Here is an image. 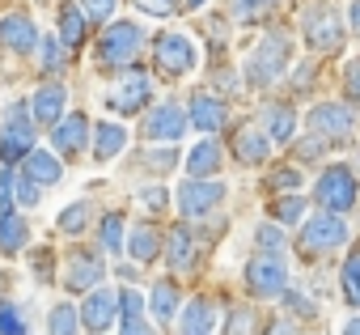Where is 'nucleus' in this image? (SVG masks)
Listing matches in <instances>:
<instances>
[{"instance_id": "15", "label": "nucleus", "mask_w": 360, "mask_h": 335, "mask_svg": "<svg viewBox=\"0 0 360 335\" xmlns=\"http://www.w3.org/2000/svg\"><path fill=\"white\" fill-rule=\"evenodd\" d=\"M51 144H56L60 153H81V148L89 144V115H81V110L64 115V119L51 127Z\"/></svg>"}, {"instance_id": "18", "label": "nucleus", "mask_w": 360, "mask_h": 335, "mask_svg": "<svg viewBox=\"0 0 360 335\" xmlns=\"http://www.w3.org/2000/svg\"><path fill=\"white\" fill-rule=\"evenodd\" d=\"M64 106H68V89H64L60 81H47V85L34 94V102H30L34 119H39V123H47V127H56V123L64 119Z\"/></svg>"}, {"instance_id": "2", "label": "nucleus", "mask_w": 360, "mask_h": 335, "mask_svg": "<svg viewBox=\"0 0 360 335\" xmlns=\"http://www.w3.org/2000/svg\"><path fill=\"white\" fill-rule=\"evenodd\" d=\"M288 60H292V43H288V34H267L255 51H250V60H246V81L255 85V89H271L280 77H284V68H288Z\"/></svg>"}, {"instance_id": "6", "label": "nucleus", "mask_w": 360, "mask_h": 335, "mask_svg": "<svg viewBox=\"0 0 360 335\" xmlns=\"http://www.w3.org/2000/svg\"><path fill=\"white\" fill-rule=\"evenodd\" d=\"M246 289L263 301H276L288 293V267H284V255H267L259 251L250 263H246Z\"/></svg>"}, {"instance_id": "3", "label": "nucleus", "mask_w": 360, "mask_h": 335, "mask_svg": "<svg viewBox=\"0 0 360 335\" xmlns=\"http://www.w3.org/2000/svg\"><path fill=\"white\" fill-rule=\"evenodd\" d=\"M347 221H343V213H314L305 225H301V255H314V259H322V255H335L339 246H347Z\"/></svg>"}, {"instance_id": "28", "label": "nucleus", "mask_w": 360, "mask_h": 335, "mask_svg": "<svg viewBox=\"0 0 360 335\" xmlns=\"http://www.w3.org/2000/svg\"><path fill=\"white\" fill-rule=\"evenodd\" d=\"M34 110L26 106V102H18V106H9V115H5V136H13V140H22V144H30L34 148Z\"/></svg>"}, {"instance_id": "41", "label": "nucleus", "mask_w": 360, "mask_h": 335, "mask_svg": "<svg viewBox=\"0 0 360 335\" xmlns=\"http://www.w3.org/2000/svg\"><path fill=\"white\" fill-rule=\"evenodd\" d=\"M26 153H30V144H22V140H13V136H0V161H5V165L26 161Z\"/></svg>"}, {"instance_id": "45", "label": "nucleus", "mask_w": 360, "mask_h": 335, "mask_svg": "<svg viewBox=\"0 0 360 335\" xmlns=\"http://www.w3.org/2000/svg\"><path fill=\"white\" fill-rule=\"evenodd\" d=\"M119 310H123V318H136V314L144 310V297H140L136 289H123V293H119Z\"/></svg>"}, {"instance_id": "12", "label": "nucleus", "mask_w": 360, "mask_h": 335, "mask_svg": "<svg viewBox=\"0 0 360 335\" xmlns=\"http://www.w3.org/2000/svg\"><path fill=\"white\" fill-rule=\"evenodd\" d=\"M191 127H200L204 136H217L225 123H229V106L217 98V94H208V89H200L195 98H191Z\"/></svg>"}, {"instance_id": "4", "label": "nucleus", "mask_w": 360, "mask_h": 335, "mask_svg": "<svg viewBox=\"0 0 360 335\" xmlns=\"http://www.w3.org/2000/svg\"><path fill=\"white\" fill-rule=\"evenodd\" d=\"M301 30H305V43H309V51H318V56H330V51H339L343 47V18H339V9H330V5H309L305 9V18H301Z\"/></svg>"}, {"instance_id": "25", "label": "nucleus", "mask_w": 360, "mask_h": 335, "mask_svg": "<svg viewBox=\"0 0 360 335\" xmlns=\"http://www.w3.org/2000/svg\"><path fill=\"white\" fill-rule=\"evenodd\" d=\"M127 255H131L136 263H153V259L161 255V234H157V225H136L131 238H127Z\"/></svg>"}, {"instance_id": "52", "label": "nucleus", "mask_w": 360, "mask_h": 335, "mask_svg": "<svg viewBox=\"0 0 360 335\" xmlns=\"http://www.w3.org/2000/svg\"><path fill=\"white\" fill-rule=\"evenodd\" d=\"M347 18H352V30H356V39H360V0L352 5V13H347Z\"/></svg>"}, {"instance_id": "20", "label": "nucleus", "mask_w": 360, "mask_h": 335, "mask_svg": "<svg viewBox=\"0 0 360 335\" xmlns=\"http://www.w3.org/2000/svg\"><path fill=\"white\" fill-rule=\"evenodd\" d=\"M259 123H263V132L271 136V144H288L292 132H297V110H292L288 102H271V106H263Z\"/></svg>"}, {"instance_id": "51", "label": "nucleus", "mask_w": 360, "mask_h": 335, "mask_svg": "<svg viewBox=\"0 0 360 335\" xmlns=\"http://www.w3.org/2000/svg\"><path fill=\"white\" fill-rule=\"evenodd\" d=\"M297 89H305V85H314V64H301L297 68V81H292Z\"/></svg>"}, {"instance_id": "10", "label": "nucleus", "mask_w": 360, "mask_h": 335, "mask_svg": "<svg viewBox=\"0 0 360 335\" xmlns=\"http://www.w3.org/2000/svg\"><path fill=\"white\" fill-rule=\"evenodd\" d=\"M148 94H153L148 72L127 68V72L115 81V89L106 94V102H110V110H119V115H136V110H144V106H148Z\"/></svg>"}, {"instance_id": "54", "label": "nucleus", "mask_w": 360, "mask_h": 335, "mask_svg": "<svg viewBox=\"0 0 360 335\" xmlns=\"http://www.w3.org/2000/svg\"><path fill=\"white\" fill-rule=\"evenodd\" d=\"M267 335H292V331H288V322H276V327H271Z\"/></svg>"}, {"instance_id": "43", "label": "nucleus", "mask_w": 360, "mask_h": 335, "mask_svg": "<svg viewBox=\"0 0 360 335\" xmlns=\"http://www.w3.org/2000/svg\"><path fill=\"white\" fill-rule=\"evenodd\" d=\"M343 94L352 102H360V60H347L343 64Z\"/></svg>"}, {"instance_id": "36", "label": "nucleus", "mask_w": 360, "mask_h": 335, "mask_svg": "<svg viewBox=\"0 0 360 335\" xmlns=\"http://www.w3.org/2000/svg\"><path fill=\"white\" fill-rule=\"evenodd\" d=\"M292 153H297V161H322V157H326V140L309 132V136H301V140L292 144Z\"/></svg>"}, {"instance_id": "49", "label": "nucleus", "mask_w": 360, "mask_h": 335, "mask_svg": "<svg viewBox=\"0 0 360 335\" xmlns=\"http://www.w3.org/2000/svg\"><path fill=\"white\" fill-rule=\"evenodd\" d=\"M140 204L144 208H165V187H144L140 191Z\"/></svg>"}, {"instance_id": "26", "label": "nucleus", "mask_w": 360, "mask_h": 335, "mask_svg": "<svg viewBox=\"0 0 360 335\" xmlns=\"http://www.w3.org/2000/svg\"><path fill=\"white\" fill-rule=\"evenodd\" d=\"M26 238H30L26 217H18V213H0V255H18V251L26 246Z\"/></svg>"}, {"instance_id": "14", "label": "nucleus", "mask_w": 360, "mask_h": 335, "mask_svg": "<svg viewBox=\"0 0 360 335\" xmlns=\"http://www.w3.org/2000/svg\"><path fill=\"white\" fill-rule=\"evenodd\" d=\"M115 310H119V297H115V293L89 289V293H85V305H81V322H85L94 335H102V331L115 322Z\"/></svg>"}, {"instance_id": "47", "label": "nucleus", "mask_w": 360, "mask_h": 335, "mask_svg": "<svg viewBox=\"0 0 360 335\" xmlns=\"http://www.w3.org/2000/svg\"><path fill=\"white\" fill-rule=\"evenodd\" d=\"M136 5H140L148 18H169V13H174V0H136Z\"/></svg>"}, {"instance_id": "53", "label": "nucleus", "mask_w": 360, "mask_h": 335, "mask_svg": "<svg viewBox=\"0 0 360 335\" xmlns=\"http://www.w3.org/2000/svg\"><path fill=\"white\" fill-rule=\"evenodd\" d=\"M343 335H360V314H356V318H347V322H343Z\"/></svg>"}, {"instance_id": "22", "label": "nucleus", "mask_w": 360, "mask_h": 335, "mask_svg": "<svg viewBox=\"0 0 360 335\" xmlns=\"http://www.w3.org/2000/svg\"><path fill=\"white\" fill-rule=\"evenodd\" d=\"M221 161H225L221 144H217L212 136H204V140L191 148V157H187V175H191V179H212V175L221 170Z\"/></svg>"}, {"instance_id": "31", "label": "nucleus", "mask_w": 360, "mask_h": 335, "mask_svg": "<svg viewBox=\"0 0 360 335\" xmlns=\"http://www.w3.org/2000/svg\"><path fill=\"white\" fill-rule=\"evenodd\" d=\"M305 196H280L276 204H271V217L280 221V225H301V217H305Z\"/></svg>"}, {"instance_id": "11", "label": "nucleus", "mask_w": 360, "mask_h": 335, "mask_svg": "<svg viewBox=\"0 0 360 335\" xmlns=\"http://www.w3.org/2000/svg\"><path fill=\"white\" fill-rule=\"evenodd\" d=\"M187 123H191V115L178 102H161V106H153L144 115V136L148 140H183Z\"/></svg>"}, {"instance_id": "35", "label": "nucleus", "mask_w": 360, "mask_h": 335, "mask_svg": "<svg viewBox=\"0 0 360 335\" xmlns=\"http://www.w3.org/2000/svg\"><path fill=\"white\" fill-rule=\"evenodd\" d=\"M81 9H85L89 26H106L115 18V9H119V0H81Z\"/></svg>"}, {"instance_id": "8", "label": "nucleus", "mask_w": 360, "mask_h": 335, "mask_svg": "<svg viewBox=\"0 0 360 335\" xmlns=\"http://www.w3.org/2000/svg\"><path fill=\"white\" fill-rule=\"evenodd\" d=\"M174 200H178V213H183L187 221H200V217L217 213V204L225 200V183H217V179H187Z\"/></svg>"}, {"instance_id": "38", "label": "nucleus", "mask_w": 360, "mask_h": 335, "mask_svg": "<svg viewBox=\"0 0 360 335\" xmlns=\"http://www.w3.org/2000/svg\"><path fill=\"white\" fill-rule=\"evenodd\" d=\"M0 335H26V318L9 301H0Z\"/></svg>"}, {"instance_id": "19", "label": "nucleus", "mask_w": 360, "mask_h": 335, "mask_svg": "<svg viewBox=\"0 0 360 335\" xmlns=\"http://www.w3.org/2000/svg\"><path fill=\"white\" fill-rule=\"evenodd\" d=\"M22 175L34 179V183H43V187H56V183L64 179V161H60L51 148H30V153H26V165H22Z\"/></svg>"}, {"instance_id": "27", "label": "nucleus", "mask_w": 360, "mask_h": 335, "mask_svg": "<svg viewBox=\"0 0 360 335\" xmlns=\"http://www.w3.org/2000/svg\"><path fill=\"white\" fill-rule=\"evenodd\" d=\"M148 310L157 314V322H174L178 318V284L174 280H157L148 293Z\"/></svg>"}, {"instance_id": "42", "label": "nucleus", "mask_w": 360, "mask_h": 335, "mask_svg": "<svg viewBox=\"0 0 360 335\" xmlns=\"http://www.w3.org/2000/svg\"><path fill=\"white\" fill-rule=\"evenodd\" d=\"M39 196H43V183H34V179L22 175V179H18V204H22V208H34Z\"/></svg>"}, {"instance_id": "48", "label": "nucleus", "mask_w": 360, "mask_h": 335, "mask_svg": "<svg viewBox=\"0 0 360 335\" xmlns=\"http://www.w3.org/2000/svg\"><path fill=\"white\" fill-rule=\"evenodd\" d=\"M119 335H157V331H153V327H148V322H144V318L136 314V318H123V327H119Z\"/></svg>"}, {"instance_id": "39", "label": "nucleus", "mask_w": 360, "mask_h": 335, "mask_svg": "<svg viewBox=\"0 0 360 335\" xmlns=\"http://www.w3.org/2000/svg\"><path fill=\"white\" fill-rule=\"evenodd\" d=\"M271 5H276V0H233V18L238 22H259Z\"/></svg>"}, {"instance_id": "17", "label": "nucleus", "mask_w": 360, "mask_h": 335, "mask_svg": "<svg viewBox=\"0 0 360 335\" xmlns=\"http://www.w3.org/2000/svg\"><path fill=\"white\" fill-rule=\"evenodd\" d=\"M98 280H102V259L89 255V251H77V255L68 259L64 284H68L72 293H89V289H98Z\"/></svg>"}, {"instance_id": "44", "label": "nucleus", "mask_w": 360, "mask_h": 335, "mask_svg": "<svg viewBox=\"0 0 360 335\" xmlns=\"http://www.w3.org/2000/svg\"><path fill=\"white\" fill-rule=\"evenodd\" d=\"M13 170H5L0 175V213H13V200H18V187H13Z\"/></svg>"}, {"instance_id": "55", "label": "nucleus", "mask_w": 360, "mask_h": 335, "mask_svg": "<svg viewBox=\"0 0 360 335\" xmlns=\"http://www.w3.org/2000/svg\"><path fill=\"white\" fill-rule=\"evenodd\" d=\"M200 5H204V0H187V9H200Z\"/></svg>"}, {"instance_id": "32", "label": "nucleus", "mask_w": 360, "mask_h": 335, "mask_svg": "<svg viewBox=\"0 0 360 335\" xmlns=\"http://www.w3.org/2000/svg\"><path fill=\"white\" fill-rule=\"evenodd\" d=\"M77 322H81V310H72L68 301H60L47 318V331L51 335H77Z\"/></svg>"}, {"instance_id": "23", "label": "nucleus", "mask_w": 360, "mask_h": 335, "mask_svg": "<svg viewBox=\"0 0 360 335\" xmlns=\"http://www.w3.org/2000/svg\"><path fill=\"white\" fill-rule=\"evenodd\" d=\"M165 259H169V267H174V272L195 267V238H191V229H187V225L169 229V238H165Z\"/></svg>"}, {"instance_id": "50", "label": "nucleus", "mask_w": 360, "mask_h": 335, "mask_svg": "<svg viewBox=\"0 0 360 335\" xmlns=\"http://www.w3.org/2000/svg\"><path fill=\"white\" fill-rule=\"evenodd\" d=\"M229 331H233V335H246V331H250V314H246V310H233Z\"/></svg>"}, {"instance_id": "46", "label": "nucleus", "mask_w": 360, "mask_h": 335, "mask_svg": "<svg viewBox=\"0 0 360 335\" xmlns=\"http://www.w3.org/2000/svg\"><path fill=\"white\" fill-rule=\"evenodd\" d=\"M271 187H276V191H297V187H301V175L292 170V165H288V170H276V175H271Z\"/></svg>"}, {"instance_id": "40", "label": "nucleus", "mask_w": 360, "mask_h": 335, "mask_svg": "<svg viewBox=\"0 0 360 335\" xmlns=\"http://www.w3.org/2000/svg\"><path fill=\"white\" fill-rule=\"evenodd\" d=\"M64 51H68L64 39H43V68H47V72L64 68Z\"/></svg>"}, {"instance_id": "33", "label": "nucleus", "mask_w": 360, "mask_h": 335, "mask_svg": "<svg viewBox=\"0 0 360 335\" xmlns=\"http://www.w3.org/2000/svg\"><path fill=\"white\" fill-rule=\"evenodd\" d=\"M255 246L259 251H267V255H284V229H280V221H267V225H259L255 229Z\"/></svg>"}, {"instance_id": "5", "label": "nucleus", "mask_w": 360, "mask_h": 335, "mask_svg": "<svg viewBox=\"0 0 360 335\" xmlns=\"http://www.w3.org/2000/svg\"><path fill=\"white\" fill-rule=\"evenodd\" d=\"M153 64H157V72H161L165 81H178V77L195 72L200 51H195V43H191L187 34H161V39L153 43Z\"/></svg>"}, {"instance_id": "34", "label": "nucleus", "mask_w": 360, "mask_h": 335, "mask_svg": "<svg viewBox=\"0 0 360 335\" xmlns=\"http://www.w3.org/2000/svg\"><path fill=\"white\" fill-rule=\"evenodd\" d=\"M102 251H110V255L123 251V213H106L102 217Z\"/></svg>"}, {"instance_id": "13", "label": "nucleus", "mask_w": 360, "mask_h": 335, "mask_svg": "<svg viewBox=\"0 0 360 335\" xmlns=\"http://www.w3.org/2000/svg\"><path fill=\"white\" fill-rule=\"evenodd\" d=\"M233 157H238L242 165H263V161L271 157V136L263 132V123L238 127V136H233Z\"/></svg>"}, {"instance_id": "9", "label": "nucleus", "mask_w": 360, "mask_h": 335, "mask_svg": "<svg viewBox=\"0 0 360 335\" xmlns=\"http://www.w3.org/2000/svg\"><path fill=\"white\" fill-rule=\"evenodd\" d=\"M309 132L322 140H347L356 132V110L347 102H318L309 106Z\"/></svg>"}, {"instance_id": "30", "label": "nucleus", "mask_w": 360, "mask_h": 335, "mask_svg": "<svg viewBox=\"0 0 360 335\" xmlns=\"http://www.w3.org/2000/svg\"><path fill=\"white\" fill-rule=\"evenodd\" d=\"M85 26H89V18H85L81 5H64V9H60V39H64L72 51L85 43Z\"/></svg>"}, {"instance_id": "21", "label": "nucleus", "mask_w": 360, "mask_h": 335, "mask_svg": "<svg viewBox=\"0 0 360 335\" xmlns=\"http://www.w3.org/2000/svg\"><path fill=\"white\" fill-rule=\"evenodd\" d=\"M212 331H217V305L208 297H195L178 314V335H212Z\"/></svg>"}, {"instance_id": "7", "label": "nucleus", "mask_w": 360, "mask_h": 335, "mask_svg": "<svg viewBox=\"0 0 360 335\" xmlns=\"http://www.w3.org/2000/svg\"><path fill=\"white\" fill-rule=\"evenodd\" d=\"M140 43H144V30L136 22H110L102 43H98V60L106 68H127L140 56Z\"/></svg>"}, {"instance_id": "24", "label": "nucleus", "mask_w": 360, "mask_h": 335, "mask_svg": "<svg viewBox=\"0 0 360 335\" xmlns=\"http://www.w3.org/2000/svg\"><path fill=\"white\" fill-rule=\"evenodd\" d=\"M123 144H127L123 123H98V127H94V157H98V161L119 157V153H123Z\"/></svg>"}, {"instance_id": "37", "label": "nucleus", "mask_w": 360, "mask_h": 335, "mask_svg": "<svg viewBox=\"0 0 360 335\" xmlns=\"http://www.w3.org/2000/svg\"><path fill=\"white\" fill-rule=\"evenodd\" d=\"M85 221H89V204H85V200H77V204H68V208H64L60 229H64V234H81V229H85Z\"/></svg>"}, {"instance_id": "29", "label": "nucleus", "mask_w": 360, "mask_h": 335, "mask_svg": "<svg viewBox=\"0 0 360 335\" xmlns=\"http://www.w3.org/2000/svg\"><path fill=\"white\" fill-rule=\"evenodd\" d=\"M339 289H343V301L352 310H360V242L347 251L343 259V272H339Z\"/></svg>"}, {"instance_id": "16", "label": "nucleus", "mask_w": 360, "mask_h": 335, "mask_svg": "<svg viewBox=\"0 0 360 335\" xmlns=\"http://www.w3.org/2000/svg\"><path fill=\"white\" fill-rule=\"evenodd\" d=\"M0 43H5L9 51H22V56H30L43 39H39V30H34V22L26 18V13H9L5 22H0Z\"/></svg>"}, {"instance_id": "1", "label": "nucleus", "mask_w": 360, "mask_h": 335, "mask_svg": "<svg viewBox=\"0 0 360 335\" xmlns=\"http://www.w3.org/2000/svg\"><path fill=\"white\" fill-rule=\"evenodd\" d=\"M314 200H318V208H326V213H352L356 200H360V179H356V170H352L347 161L326 165V170L318 175V183H314Z\"/></svg>"}]
</instances>
